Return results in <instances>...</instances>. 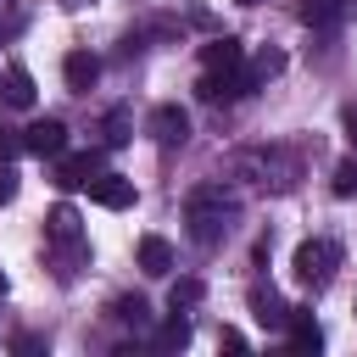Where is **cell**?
Here are the masks:
<instances>
[{
	"label": "cell",
	"instance_id": "obj_1",
	"mask_svg": "<svg viewBox=\"0 0 357 357\" xmlns=\"http://www.w3.org/2000/svg\"><path fill=\"white\" fill-rule=\"evenodd\" d=\"M234 212H240V201H234V195H223V184H206V190H195V195L184 201L190 240H195V245H218V240L229 234Z\"/></svg>",
	"mask_w": 357,
	"mask_h": 357
},
{
	"label": "cell",
	"instance_id": "obj_2",
	"mask_svg": "<svg viewBox=\"0 0 357 357\" xmlns=\"http://www.w3.org/2000/svg\"><path fill=\"white\" fill-rule=\"evenodd\" d=\"M290 268H296V279H301L307 290H324V284L335 279V268H340V245H335V240H301L296 257H290Z\"/></svg>",
	"mask_w": 357,
	"mask_h": 357
},
{
	"label": "cell",
	"instance_id": "obj_3",
	"mask_svg": "<svg viewBox=\"0 0 357 357\" xmlns=\"http://www.w3.org/2000/svg\"><path fill=\"white\" fill-rule=\"evenodd\" d=\"M234 167H240V173H257V178L273 184V190H290V184H296V162H290L284 151H245V156H234Z\"/></svg>",
	"mask_w": 357,
	"mask_h": 357
},
{
	"label": "cell",
	"instance_id": "obj_4",
	"mask_svg": "<svg viewBox=\"0 0 357 357\" xmlns=\"http://www.w3.org/2000/svg\"><path fill=\"white\" fill-rule=\"evenodd\" d=\"M45 240L61 245L73 262H84V251H89V245H84V223H78L73 206H50V218H45Z\"/></svg>",
	"mask_w": 357,
	"mask_h": 357
},
{
	"label": "cell",
	"instance_id": "obj_5",
	"mask_svg": "<svg viewBox=\"0 0 357 357\" xmlns=\"http://www.w3.org/2000/svg\"><path fill=\"white\" fill-rule=\"evenodd\" d=\"M22 151L56 162V156L67 151V123H61V117H39V123H28V128H22Z\"/></svg>",
	"mask_w": 357,
	"mask_h": 357
},
{
	"label": "cell",
	"instance_id": "obj_6",
	"mask_svg": "<svg viewBox=\"0 0 357 357\" xmlns=\"http://www.w3.org/2000/svg\"><path fill=\"white\" fill-rule=\"evenodd\" d=\"M100 173V151H61L56 156V184L61 190H78V184H89Z\"/></svg>",
	"mask_w": 357,
	"mask_h": 357
},
{
	"label": "cell",
	"instance_id": "obj_7",
	"mask_svg": "<svg viewBox=\"0 0 357 357\" xmlns=\"http://www.w3.org/2000/svg\"><path fill=\"white\" fill-rule=\"evenodd\" d=\"M89 201L106 206V212H123V206H134V178H123V173H95V178H89Z\"/></svg>",
	"mask_w": 357,
	"mask_h": 357
},
{
	"label": "cell",
	"instance_id": "obj_8",
	"mask_svg": "<svg viewBox=\"0 0 357 357\" xmlns=\"http://www.w3.org/2000/svg\"><path fill=\"white\" fill-rule=\"evenodd\" d=\"M151 134H156V145H184V139H190V112L173 106V100L156 106V112H151Z\"/></svg>",
	"mask_w": 357,
	"mask_h": 357
},
{
	"label": "cell",
	"instance_id": "obj_9",
	"mask_svg": "<svg viewBox=\"0 0 357 357\" xmlns=\"http://www.w3.org/2000/svg\"><path fill=\"white\" fill-rule=\"evenodd\" d=\"M251 318H257L262 329H284V324H290V307L279 301L273 284H257V290H251Z\"/></svg>",
	"mask_w": 357,
	"mask_h": 357
},
{
	"label": "cell",
	"instance_id": "obj_10",
	"mask_svg": "<svg viewBox=\"0 0 357 357\" xmlns=\"http://www.w3.org/2000/svg\"><path fill=\"white\" fill-rule=\"evenodd\" d=\"M240 61H245V45H240V39H229V33H223V39H212V45L201 50V67H206V73H234Z\"/></svg>",
	"mask_w": 357,
	"mask_h": 357
},
{
	"label": "cell",
	"instance_id": "obj_11",
	"mask_svg": "<svg viewBox=\"0 0 357 357\" xmlns=\"http://www.w3.org/2000/svg\"><path fill=\"white\" fill-rule=\"evenodd\" d=\"M0 100L17 106V112H28V106H33V73H28V67H6V73H0Z\"/></svg>",
	"mask_w": 357,
	"mask_h": 357
},
{
	"label": "cell",
	"instance_id": "obj_12",
	"mask_svg": "<svg viewBox=\"0 0 357 357\" xmlns=\"http://www.w3.org/2000/svg\"><path fill=\"white\" fill-rule=\"evenodd\" d=\"M284 335H290V351H318V346H324V329H318V318H312V312H301V307H290V324H284Z\"/></svg>",
	"mask_w": 357,
	"mask_h": 357
},
{
	"label": "cell",
	"instance_id": "obj_13",
	"mask_svg": "<svg viewBox=\"0 0 357 357\" xmlns=\"http://www.w3.org/2000/svg\"><path fill=\"white\" fill-rule=\"evenodd\" d=\"M139 268H145L151 279H167V273H173V245H167L162 234H145V240H139Z\"/></svg>",
	"mask_w": 357,
	"mask_h": 357
},
{
	"label": "cell",
	"instance_id": "obj_14",
	"mask_svg": "<svg viewBox=\"0 0 357 357\" xmlns=\"http://www.w3.org/2000/svg\"><path fill=\"white\" fill-rule=\"evenodd\" d=\"M61 78H67V89H89V84L100 78V61H95L89 50H73V56L61 61Z\"/></svg>",
	"mask_w": 357,
	"mask_h": 357
},
{
	"label": "cell",
	"instance_id": "obj_15",
	"mask_svg": "<svg viewBox=\"0 0 357 357\" xmlns=\"http://www.w3.org/2000/svg\"><path fill=\"white\" fill-rule=\"evenodd\" d=\"M195 301H201V279H190V273H184V279H173V284H167V307H173V312H190Z\"/></svg>",
	"mask_w": 357,
	"mask_h": 357
},
{
	"label": "cell",
	"instance_id": "obj_16",
	"mask_svg": "<svg viewBox=\"0 0 357 357\" xmlns=\"http://www.w3.org/2000/svg\"><path fill=\"white\" fill-rule=\"evenodd\" d=\"M279 67H284V56H279V50H257V56L245 61V73H251V84H268V78H273Z\"/></svg>",
	"mask_w": 357,
	"mask_h": 357
},
{
	"label": "cell",
	"instance_id": "obj_17",
	"mask_svg": "<svg viewBox=\"0 0 357 357\" xmlns=\"http://www.w3.org/2000/svg\"><path fill=\"white\" fill-rule=\"evenodd\" d=\"M112 312H117L123 324H134V329H145V324H151V307H145L139 296H123V301H112Z\"/></svg>",
	"mask_w": 357,
	"mask_h": 357
},
{
	"label": "cell",
	"instance_id": "obj_18",
	"mask_svg": "<svg viewBox=\"0 0 357 357\" xmlns=\"http://www.w3.org/2000/svg\"><path fill=\"white\" fill-rule=\"evenodd\" d=\"M156 340H162L167 351H178V346H190V318H184V312H173V318L162 324V335H156Z\"/></svg>",
	"mask_w": 357,
	"mask_h": 357
},
{
	"label": "cell",
	"instance_id": "obj_19",
	"mask_svg": "<svg viewBox=\"0 0 357 357\" xmlns=\"http://www.w3.org/2000/svg\"><path fill=\"white\" fill-rule=\"evenodd\" d=\"M128 128H134L128 112H112V117H106V145H128Z\"/></svg>",
	"mask_w": 357,
	"mask_h": 357
},
{
	"label": "cell",
	"instance_id": "obj_20",
	"mask_svg": "<svg viewBox=\"0 0 357 357\" xmlns=\"http://www.w3.org/2000/svg\"><path fill=\"white\" fill-rule=\"evenodd\" d=\"M335 195H357V162H340L335 167Z\"/></svg>",
	"mask_w": 357,
	"mask_h": 357
},
{
	"label": "cell",
	"instance_id": "obj_21",
	"mask_svg": "<svg viewBox=\"0 0 357 357\" xmlns=\"http://www.w3.org/2000/svg\"><path fill=\"white\" fill-rule=\"evenodd\" d=\"M335 11H340V0H307V6H301V17H307V22H329Z\"/></svg>",
	"mask_w": 357,
	"mask_h": 357
},
{
	"label": "cell",
	"instance_id": "obj_22",
	"mask_svg": "<svg viewBox=\"0 0 357 357\" xmlns=\"http://www.w3.org/2000/svg\"><path fill=\"white\" fill-rule=\"evenodd\" d=\"M11 195H17V167H11V162H0V206H6Z\"/></svg>",
	"mask_w": 357,
	"mask_h": 357
},
{
	"label": "cell",
	"instance_id": "obj_23",
	"mask_svg": "<svg viewBox=\"0 0 357 357\" xmlns=\"http://www.w3.org/2000/svg\"><path fill=\"white\" fill-rule=\"evenodd\" d=\"M22 151V134H11V128H0V162H11Z\"/></svg>",
	"mask_w": 357,
	"mask_h": 357
},
{
	"label": "cell",
	"instance_id": "obj_24",
	"mask_svg": "<svg viewBox=\"0 0 357 357\" xmlns=\"http://www.w3.org/2000/svg\"><path fill=\"white\" fill-rule=\"evenodd\" d=\"M0 296H6V268H0Z\"/></svg>",
	"mask_w": 357,
	"mask_h": 357
},
{
	"label": "cell",
	"instance_id": "obj_25",
	"mask_svg": "<svg viewBox=\"0 0 357 357\" xmlns=\"http://www.w3.org/2000/svg\"><path fill=\"white\" fill-rule=\"evenodd\" d=\"M240 6H257V0H240Z\"/></svg>",
	"mask_w": 357,
	"mask_h": 357
}]
</instances>
